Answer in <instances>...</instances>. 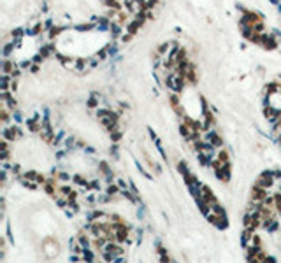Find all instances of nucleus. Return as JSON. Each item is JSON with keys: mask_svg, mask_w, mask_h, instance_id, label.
Listing matches in <instances>:
<instances>
[{"mask_svg": "<svg viewBox=\"0 0 281 263\" xmlns=\"http://www.w3.org/2000/svg\"><path fill=\"white\" fill-rule=\"evenodd\" d=\"M105 193H107L109 196H114V195H118V193H121V188H119V184H109L107 186V190H105Z\"/></svg>", "mask_w": 281, "mask_h": 263, "instance_id": "obj_1", "label": "nucleus"}]
</instances>
